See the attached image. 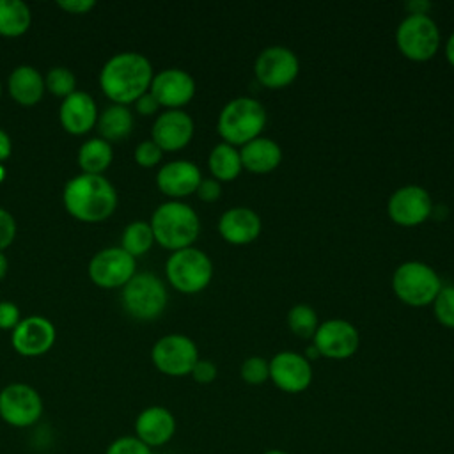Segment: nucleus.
Segmentation results:
<instances>
[{
  "label": "nucleus",
  "mask_w": 454,
  "mask_h": 454,
  "mask_svg": "<svg viewBox=\"0 0 454 454\" xmlns=\"http://www.w3.org/2000/svg\"><path fill=\"white\" fill-rule=\"evenodd\" d=\"M195 133V122L184 110H163L156 115L151 129V140L165 151L184 149Z\"/></svg>",
  "instance_id": "nucleus-18"
},
{
  "label": "nucleus",
  "mask_w": 454,
  "mask_h": 454,
  "mask_svg": "<svg viewBox=\"0 0 454 454\" xmlns=\"http://www.w3.org/2000/svg\"><path fill=\"white\" fill-rule=\"evenodd\" d=\"M433 213V199L429 192L419 184H404L397 188L387 202L388 218L401 227H415L424 223Z\"/></svg>",
  "instance_id": "nucleus-13"
},
{
  "label": "nucleus",
  "mask_w": 454,
  "mask_h": 454,
  "mask_svg": "<svg viewBox=\"0 0 454 454\" xmlns=\"http://www.w3.org/2000/svg\"><path fill=\"white\" fill-rule=\"evenodd\" d=\"M137 273V259L121 247H106L89 261V278L103 289H122Z\"/></svg>",
  "instance_id": "nucleus-11"
},
{
  "label": "nucleus",
  "mask_w": 454,
  "mask_h": 454,
  "mask_svg": "<svg viewBox=\"0 0 454 454\" xmlns=\"http://www.w3.org/2000/svg\"><path fill=\"white\" fill-rule=\"evenodd\" d=\"M4 177H5V168H4V165L0 163V183L4 181Z\"/></svg>",
  "instance_id": "nucleus-48"
},
{
  "label": "nucleus",
  "mask_w": 454,
  "mask_h": 454,
  "mask_svg": "<svg viewBox=\"0 0 454 454\" xmlns=\"http://www.w3.org/2000/svg\"><path fill=\"white\" fill-rule=\"evenodd\" d=\"M121 301L131 317L140 321L156 319L163 314L168 303L167 286L154 273H135L133 278L122 287Z\"/></svg>",
  "instance_id": "nucleus-7"
},
{
  "label": "nucleus",
  "mask_w": 454,
  "mask_h": 454,
  "mask_svg": "<svg viewBox=\"0 0 454 454\" xmlns=\"http://www.w3.org/2000/svg\"><path fill=\"white\" fill-rule=\"evenodd\" d=\"M105 454H154L151 447L140 442L135 434H122L108 443Z\"/></svg>",
  "instance_id": "nucleus-34"
},
{
  "label": "nucleus",
  "mask_w": 454,
  "mask_h": 454,
  "mask_svg": "<svg viewBox=\"0 0 454 454\" xmlns=\"http://www.w3.org/2000/svg\"><path fill=\"white\" fill-rule=\"evenodd\" d=\"M32 23V11L23 0H0V35H23Z\"/></svg>",
  "instance_id": "nucleus-28"
},
{
  "label": "nucleus",
  "mask_w": 454,
  "mask_h": 454,
  "mask_svg": "<svg viewBox=\"0 0 454 454\" xmlns=\"http://www.w3.org/2000/svg\"><path fill=\"white\" fill-rule=\"evenodd\" d=\"M133 105H135V110H137L140 115H154V114L161 108L160 103L156 101V98H154L151 92L142 94Z\"/></svg>",
  "instance_id": "nucleus-41"
},
{
  "label": "nucleus",
  "mask_w": 454,
  "mask_h": 454,
  "mask_svg": "<svg viewBox=\"0 0 454 454\" xmlns=\"http://www.w3.org/2000/svg\"><path fill=\"white\" fill-rule=\"evenodd\" d=\"M270 380L286 394H301L312 383V365L301 353L278 351L270 360Z\"/></svg>",
  "instance_id": "nucleus-16"
},
{
  "label": "nucleus",
  "mask_w": 454,
  "mask_h": 454,
  "mask_svg": "<svg viewBox=\"0 0 454 454\" xmlns=\"http://www.w3.org/2000/svg\"><path fill=\"white\" fill-rule=\"evenodd\" d=\"M287 326L294 335L301 339H312L319 326L317 312L307 303H298L287 312Z\"/></svg>",
  "instance_id": "nucleus-30"
},
{
  "label": "nucleus",
  "mask_w": 454,
  "mask_h": 454,
  "mask_svg": "<svg viewBox=\"0 0 454 454\" xmlns=\"http://www.w3.org/2000/svg\"><path fill=\"white\" fill-rule=\"evenodd\" d=\"M62 202L73 218L96 223L114 215L117 207V192L105 176L82 172L64 184Z\"/></svg>",
  "instance_id": "nucleus-2"
},
{
  "label": "nucleus",
  "mask_w": 454,
  "mask_h": 454,
  "mask_svg": "<svg viewBox=\"0 0 454 454\" xmlns=\"http://www.w3.org/2000/svg\"><path fill=\"white\" fill-rule=\"evenodd\" d=\"M408 14H427V11L431 9V4L426 0H411L406 4Z\"/></svg>",
  "instance_id": "nucleus-43"
},
{
  "label": "nucleus",
  "mask_w": 454,
  "mask_h": 454,
  "mask_svg": "<svg viewBox=\"0 0 454 454\" xmlns=\"http://www.w3.org/2000/svg\"><path fill=\"white\" fill-rule=\"evenodd\" d=\"M443 282L436 270L422 261L401 262L392 275V291L410 307L431 305Z\"/></svg>",
  "instance_id": "nucleus-5"
},
{
  "label": "nucleus",
  "mask_w": 454,
  "mask_h": 454,
  "mask_svg": "<svg viewBox=\"0 0 454 454\" xmlns=\"http://www.w3.org/2000/svg\"><path fill=\"white\" fill-rule=\"evenodd\" d=\"M44 403L41 394L28 383L14 381L0 390V419L18 429L32 427L43 417Z\"/></svg>",
  "instance_id": "nucleus-9"
},
{
  "label": "nucleus",
  "mask_w": 454,
  "mask_h": 454,
  "mask_svg": "<svg viewBox=\"0 0 454 454\" xmlns=\"http://www.w3.org/2000/svg\"><path fill=\"white\" fill-rule=\"evenodd\" d=\"M200 181V168L188 160H172L156 172V186L163 195L170 197V200L195 193Z\"/></svg>",
  "instance_id": "nucleus-20"
},
{
  "label": "nucleus",
  "mask_w": 454,
  "mask_h": 454,
  "mask_svg": "<svg viewBox=\"0 0 454 454\" xmlns=\"http://www.w3.org/2000/svg\"><path fill=\"white\" fill-rule=\"evenodd\" d=\"M266 121V110L257 99L250 96H239L225 103L220 110L216 131L225 144L239 149L262 135Z\"/></svg>",
  "instance_id": "nucleus-4"
},
{
  "label": "nucleus",
  "mask_w": 454,
  "mask_h": 454,
  "mask_svg": "<svg viewBox=\"0 0 454 454\" xmlns=\"http://www.w3.org/2000/svg\"><path fill=\"white\" fill-rule=\"evenodd\" d=\"M207 168L211 177L220 183L234 181L243 170L239 149L225 142L216 144L207 156Z\"/></svg>",
  "instance_id": "nucleus-26"
},
{
  "label": "nucleus",
  "mask_w": 454,
  "mask_h": 454,
  "mask_svg": "<svg viewBox=\"0 0 454 454\" xmlns=\"http://www.w3.org/2000/svg\"><path fill=\"white\" fill-rule=\"evenodd\" d=\"M190 376H192L193 381L199 383V385H209V383H213V381L216 380V376H218V367H216V364L211 362V360L199 358L197 364L193 365Z\"/></svg>",
  "instance_id": "nucleus-37"
},
{
  "label": "nucleus",
  "mask_w": 454,
  "mask_h": 454,
  "mask_svg": "<svg viewBox=\"0 0 454 454\" xmlns=\"http://www.w3.org/2000/svg\"><path fill=\"white\" fill-rule=\"evenodd\" d=\"M312 344L325 358L346 360L358 351L360 333L356 326L346 319H326L319 323Z\"/></svg>",
  "instance_id": "nucleus-14"
},
{
  "label": "nucleus",
  "mask_w": 454,
  "mask_h": 454,
  "mask_svg": "<svg viewBox=\"0 0 454 454\" xmlns=\"http://www.w3.org/2000/svg\"><path fill=\"white\" fill-rule=\"evenodd\" d=\"M445 59L454 67V32L449 35V39L445 43Z\"/></svg>",
  "instance_id": "nucleus-44"
},
{
  "label": "nucleus",
  "mask_w": 454,
  "mask_h": 454,
  "mask_svg": "<svg viewBox=\"0 0 454 454\" xmlns=\"http://www.w3.org/2000/svg\"><path fill=\"white\" fill-rule=\"evenodd\" d=\"M262 454H289V452H286V450H282V449H268V450H264Z\"/></svg>",
  "instance_id": "nucleus-47"
},
{
  "label": "nucleus",
  "mask_w": 454,
  "mask_h": 454,
  "mask_svg": "<svg viewBox=\"0 0 454 454\" xmlns=\"http://www.w3.org/2000/svg\"><path fill=\"white\" fill-rule=\"evenodd\" d=\"M154 243L156 241H154V234L149 222L135 220L124 227L119 247L137 259L147 254Z\"/></svg>",
  "instance_id": "nucleus-29"
},
{
  "label": "nucleus",
  "mask_w": 454,
  "mask_h": 454,
  "mask_svg": "<svg viewBox=\"0 0 454 454\" xmlns=\"http://www.w3.org/2000/svg\"><path fill=\"white\" fill-rule=\"evenodd\" d=\"M193 76L181 67H167L154 73L149 92L156 98L160 106L167 110H183L195 96Z\"/></svg>",
  "instance_id": "nucleus-15"
},
{
  "label": "nucleus",
  "mask_w": 454,
  "mask_h": 454,
  "mask_svg": "<svg viewBox=\"0 0 454 454\" xmlns=\"http://www.w3.org/2000/svg\"><path fill=\"white\" fill-rule=\"evenodd\" d=\"M133 124L135 121L129 106L112 103L99 114L96 126L99 131V138L112 144V142L124 140L131 133Z\"/></svg>",
  "instance_id": "nucleus-25"
},
{
  "label": "nucleus",
  "mask_w": 454,
  "mask_h": 454,
  "mask_svg": "<svg viewBox=\"0 0 454 454\" xmlns=\"http://www.w3.org/2000/svg\"><path fill=\"white\" fill-rule=\"evenodd\" d=\"M57 5L71 14H87L96 7L94 0H59Z\"/></svg>",
  "instance_id": "nucleus-40"
},
{
  "label": "nucleus",
  "mask_w": 454,
  "mask_h": 454,
  "mask_svg": "<svg viewBox=\"0 0 454 454\" xmlns=\"http://www.w3.org/2000/svg\"><path fill=\"white\" fill-rule=\"evenodd\" d=\"M261 231V216L254 209L245 206L225 209L218 220V232L229 245H248L259 238Z\"/></svg>",
  "instance_id": "nucleus-22"
},
{
  "label": "nucleus",
  "mask_w": 454,
  "mask_h": 454,
  "mask_svg": "<svg viewBox=\"0 0 454 454\" xmlns=\"http://www.w3.org/2000/svg\"><path fill=\"white\" fill-rule=\"evenodd\" d=\"M431 305L436 321L442 326L454 330V286H442Z\"/></svg>",
  "instance_id": "nucleus-32"
},
{
  "label": "nucleus",
  "mask_w": 454,
  "mask_h": 454,
  "mask_svg": "<svg viewBox=\"0 0 454 454\" xmlns=\"http://www.w3.org/2000/svg\"><path fill=\"white\" fill-rule=\"evenodd\" d=\"M57 339V330L48 317L28 316L11 333V344L21 356H41L48 353Z\"/></svg>",
  "instance_id": "nucleus-17"
},
{
  "label": "nucleus",
  "mask_w": 454,
  "mask_h": 454,
  "mask_svg": "<svg viewBox=\"0 0 454 454\" xmlns=\"http://www.w3.org/2000/svg\"><path fill=\"white\" fill-rule=\"evenodd\" d=\"M0 96H2V83H0Z\"/></svg>",
  "instance_id": "nucleus-49"
},
{
  "label": "nucleus",
  "mask_w": 454,
  "mask_h": 454,
  "mask_svg": "<svg viewBox=\"0 0 454 454\" xmlns=\"http://www.w3.org/2000/svg\"><path fill=\"white\" fill-rule=\"evenodd\" d=\"M12 153V140L5 129L0 128V163H4Z\"/></svg>",
  "instance_id": "nucleus-42"
},
{
  "label": "nucleus",
  "mask_w": 454,
  "mask_h": 454,
  "mask_svg": "<svg viewBox=\"0 0 454 454\" xmlns=\"http://www.w3.org/2000/svg\"><path fill=\"white\" fill-rule=\"evenodd\" d=\"M176 429L177 422L174 413L161 404L144 408L133 424V434L153 450L167 445L174 438Z\"/></svg>",
  "instance_id": "nucleus-19"
},
{
  "label": "nucleus",
  "mask_w": 454,
  "mask_h": 454,
  "mask_svg": "<svg viewBox=\"0 0 454 454\" xmlns=\"http://www.w3.org/2000/svg\"><path fill=\"white\" fill-rule=\"evenodd\" d=\"M18 223L12 213H9L5 207H0V252H4L16 238Z\"/></svg>",
  "instance_id": "nucleus-36"
},
{
  "label": "nucleus",
  "mask_w": 454,
  "mask_h": 454,
  "mask_svg": "<svg viewBox=\"0 0 454 454\" xmlns=\"http://www.w3.org/2000/svg\"><path fill=\"white\" fill-rule=\"evenodd\" d=\"M7 270H9V261L4 255V252H0V280L7 275Z\"/></svg>",
  "instance_id": "nucleus-46"
},
{
  "label": "nucleus",
  "mask_w": 454,
  "mask_h": 454,
  "mask_svg": "<svg viewBox=\"0 0 454 454\" xmlns=\"http://www.w3.org/2000/svg\"><path fill=\"white\" fill-rule=\"evenodd\" d=\"M7 90L16 103L23 106H34L44 96V90H46L44 76L34 66H28V64L16 66L9 73Z\"/></svg>",
  "instance_id": "nucleus-23"
},
{
  "label": "nucleus",
  "mask_w": 454,
  "mask_h": 454,
  "mask_svg": "<svg viewBox=\"0 0 454 454\" xmlns=\"http://www.w3.org/2000/svg\"><path fill=\"white\" fill-rule=\"evenodd\" d=\"M161 156H163V151H161L151 138L142 140L140 144H137L135 153H133L135 161H137L140 167H145V168L156 167V165L161 161Z\"/></svg>",
  "instance_id": "nucleus-35"
},
{
  "label": "nucleus",
  "mask_w": 454,
  "mask_h": 454,
  "mask_svg": "<svg viewBox=\"0 0 454 454\" xmlns=\"http://www.w3.org/2000/svg\"><path fill=\"white\" fill-rule=\"evenodd\" d=\"M254 73L262 87L271 90L286 89L296 80L300 73V60L287 46H268L257 55Z\"/></svg>",
  "instance_id": "nucleus-12"
},
{
  "label": "nucleus",
  "mask_w": 454,
  "mask_h": 454,
  "mask_svg": "<svg viewBox=\"0 0 454 454\" xmlns=\"http://www.w3.org/2000/svg\"><path fill=\"white\" fill-rule=\"evenodd\" d=\"M195 195L202 200V202H216L222 195V183L213 179V177H202L200 184L197 186Z\"/></svg>",
  "instance_id": "nucleus-39"
},
{
  "label": "nucleus",
  "mask_w": 454,
  "mask_h": 454,
  "mask_svg": "<svg viewBox=\"0 0 454 454\" xmlns=\"http://www.w3.org/2000/svg\"><path fill=\"white\" fill-rule=\"evenodd\" d=\"M96 99L83 90H74L60 101L59 121L60 126L71 135H85L98 124Z\"/></svg>",
  "instance_id": "nucleus-21"
},
{
  "label": "nucleus",
  "mask_w": 454,
  "mask_h": 454,
  "mask_svg": "<svg viewBox=\"0 0 454 454\" xmlns=\"http://www.w3.org/2000/svg\"><path fill=\"white\" fill-rule=\"evenodd\" d=\"M112 160H114L112 144L99 137L85 140L78 149V165L83 174L103 176V172L110 167Z\"/></svg>",
  "instance_id": "nucleus-27"
},
{
  "label": "nucleus",
  "mask_w": 454,
  "mask_h": 454,
  "mask_svg": "<svg viewBox=\"0 0 454 454\" xmlns=\"http://www.w3.org/2000/svg\"><path fill=\"white\" fill-rule=\"evenodd\" d=\"M149 225L154 241L170 252L193 247L200 232L199 215L183 200L161 202L153 211Z\"/></svg>",
  "instance_id": "nucleus-3"
},
{
  "label": "nucleus",
  "mask_w": 454,
  "mask_h": 454,
  "mask_svg": "<svg viewBox=\"0 0 454 454\" xmlns=\"http://www.w3.org/2000/svg\"><path fill=\"white\" fill-rule=\"evenodd\" d=\"M154 71L144 53L121 51L112 55L99 71L103 94L115 105L129 106L149 92Z\"/></svg>",
  "instance_id": "nucleus-1"
},
{
  "label": "nucleus",
  "mask_w": 454,
  "mask_h": 454,
  "mask_svg": "<svg viewBox=\"0 0 454 454\" xmlns=\"http://www.w3.org/2000/svg\"><path fill=\"white\" fill-rule=\"evenodd\" d=\"M239 376L248 385H262L270 380V360L262 356H248L239 367Z\"/></svg>",
  "instance_id": "nucleus-33"
},
{
  "label": "nucleus",
  "mask_w": 454,
  "mask_h": 454,
  "mask_svg": "<svg viewBox=\"0 0 454 454\" xmlns=\"http://www.w3.org/2000/svg\"><path fill=\"white\" fill-rule=\"evenodd\" d=\"M301 355H303L309 362H310V360H314V358H317V356H321V355H319V351H317V348H316L312 342L305 348V351H303Z\"/></svg>",
  "instance_id": "nucleus-45"
},
{
  "label": "nucleus",
  "mask_w": 454,
  "mask_h": 454,
  "mask_svg": "<svg viewBox=\"0 0 454 454\" xmlns=\"http://www.w3.org/2000/svg\"><path fill=\"white\" fill-rule=\"evenodd\" d=\"M21 321L20 316V309L16 303L12 301H0V330H14L18 326V323Z\"/></svg>",
  "instance_id": "nucleus-38"
},
{
  "label": "nucleus",
  "mask_w": 454,
  "mask_h": 454,
  "mask_svg": "<svg viewBox=\"0 0 454 454\" xmlns=\"http://www.w3.org/2000/svg\"><path fill=\"white\" fill-rule=\"evenodd\" d=\"M197 360L199 348L184 333H167L151 348V362L165 376H190Z\"/></svg>",
  "instance_id": "nucleus-10"
},
{
  "label": "nucleus",
  "mask_w": 454,
  "mask_h": 454,
  "mask_svg": "<svg viewBox=\"0 0 454 454\" xmlns=\"http://www.w3.org/2000/svg\"><path fill=\"white\" fill-rule=\"evenodd\" d=\"M44 85H46V90H50L53 96H59L64 99L76 90V76L69 67L55 66L46 73Z\"/></svg>",
  "instance_id": "nucleus-31"
},
{
  "label": "nucleus",
  "mask_w": 454,
  "mask_h": 454,
  "mask_svg": "<svg viewBox=\"0 0 454 454\" xmlns=\"http://www.w3.org/2000/svg\"><path fill=\"white\" fill-rule=\"evenodd\" d=\"M442 43L440 28L429 14H408L395 28V44L413 62L431 60Z\"/></svg>",
  "instance_id": "nucleus-8"
},
{
  "label": "nucleus",
  "mask_w": 454,
  "mask_h": 454,
  "mask_svg": "<svg viewBox=\"0 0 454 454\" xmlns=\"http://www.w3.org/2000/svg\"><path fill=\"white\" fill-rule=\"evenodd\" d=\"M165 275L176 291L197 294L209 286L213 278V262L209 255L197 247L181 248L168 255Z\"/></svg>",
  "instance_id": "nucleus-6"
},
{
  "label": "nucleus",
  "mask_w": 454,
  "mask_h": 454,
  "mask_svg": "<svg viewBox=\"0 0 454 454\" xmlns=\"http://www.w3.org/2000/svg\"><path fill=\"white\" fill-rule=\"evenodd\" d=\"M243 168L252 174H270L282 161L280 145L270 137H257L239 147Z\"/></svg>",
  "instance_id": "nucleus-24"
}]
</instances>
